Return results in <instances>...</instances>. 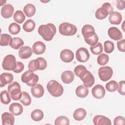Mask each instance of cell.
Instances as JSON below:
<instances>
[{
  "mask_svg": "<svg viewBox=\"0 0 125 125\" xmlns=\"http://www.w3.org/2000/svg\"><path fill=\"white\" fill-rule=\"evenodd\" d=\"M9 111L15 116L21 115L23 112L22 106L18 103H12L9 107Z\"/></svg>",
  "mask_w": 125,
  "mask_h": 125,
  "instance_id": "obj_23",
  "label": "cell"
},
{
  "mask_svg": "<svg viewBox=\"0 0 125 125\" xmlns=\"http://www.w3.org/2000/svg\"><path fill=\"white\" fill-rule=\"evenodd\" d=\"M14 21L18 23H22L25 19V16L23 12L21 10H17L13 15Z\"/></svg>",
  "mask_w": 125,
  "mask_h": 125,
  "instance_id": "obj_33",
  "label": "cell"
},
{
  "mask_svg": "<svg viewBox=\"0 0 125 125\" xmlns=\"http://www.w3.org/2000/svg\"><path fill=\"white\" fill-rule=\"evenodd\" d=\"M24 44L23 41L19 37H14L12 38L11 43H10V46L15 49H18L21 48Z\"/></svg>",
  "mask_w": 125,
  "mask_h": 125,
  "instance_id": "obj_29",
  "label": "cell"
},
{
  "mask_svg": "<svg viewBox=\"0 0 125 125\" xmlns=\"http://www.w3.org/2000/svg\"><path fill=\"white\" fill-rule=\"evenodd\" d=\"M12 38L11 36L7 34H1L0 37V45L1 46L10 45Z\"/></svg>",
  "mask_w": 125,
  "mask_h": 125,
  "instance_id": "obj_32",
  "label": "cell"
},
{
  "mask_svg": "<svg viewBox=\"0 0 125 125\" xmlns=\"http://www.w3.org/2000/svg\"><path fill=\"white\" fill-rule=\"evenodd\" d=\"M93 122L95 125H111V120L107 117L98 115H96L93 119Z\"/></svg>",
  "mask_w": 125,
  "mask_h": 125,
  "instance_id": "obj_16",
  "label": "cell"
},
{
  "mask_svg": "<svg viewBox=\"0 0 125 125\" xmlns=\"http://www.w3.org/2000/svg\"><path fill=\"white\" fill-rule=\"evenodd\" d=\"M38 33L46 41H51L56 33V28L54 24L48 23L39 26L38 29Z\"/></svg>",
  "mask_w": 125,
  "mask_h": 125,
  "instance_id": "obj_1",
  "label": "cell"
},
{
  "mask_svg": "<svg viewBox=\"0 0 125 125\" xmlns=\"http://www.w3.org/2000/svg\"><path fill=\"white\" fill-rule=\"evenodd\" d=\"M114 49V44L110 41H106L104 42V50L106 53H112Z\"/></svg>",
  "mask_w": 125,
  "mask_h": 125,
  "instance_id": "obj_41",
  "label": "cell"
},
{
  "mask_svg": "<svg viewBox=\"0 0 125 125\" xmlns=\"http://www.w3.org/2000/svg\"><path fill=\"white\" fill-rule=\"evenodd\" d=\"M47 65V62L44 58L38 57L36 60H33L29 62L28 68L29 70L34 72L38 70H44L46 68Z\"/></svg>",
  "mask_w": 125,
  "mask_h": 125,
  "instance_id": "obj_3",
  "label": "cell"
},
{
  "mask_svg": "<svg viewBox=\"0 0 125 125\" xmlns=\"http://www.w3.org/2000/svg\"><path fill=\"white\" fill-rule=\"evenodd\" d=\"M21 80L27 85L32 86L37 84L39 81V77L37 74H34L33 71L29 70L22 74Z\"/></svg>",
  "mask_w": 125,
  "mask_h": 125,
  "instance_id": "obj_7",
  "label": "cell"
},
{
  "mask_svg": "<svg viewBox=\"0 0 125 125\" xmlns=\"http://www.w3.org/2000/svg\"><path fill=\"white\" fill-rule=\"evenodd\" d=\"M89 93L88 89L83 85H79L76 89L75 93L76 95L81 98L86 97Z\"/></svg>",
  "mask_w": 125,
  "mask_h": 125,
  "instance_id": "obj_26",
  "label": "cell"
},
{
  "mask_svg": "<svg viewBox=\"0 0 125 125\" xmlns=\"http://www.w3.org/2000/svg\"><path fill=\"white\" fill-rule=\"evenodd\" d=\"M90 49L91 52L96 55L100 54L103 51V47L101 42H98L95 45L91 46Z\"/></svg>",
  "mask_w": 125,
  "mask_h": 125,
  "instance_id": "obj_36",
  "label": "cell"
},
{
  "mask_svg": "<svg viewBox=\"0 0 125 125\" xmlns=\"http://www.w3.org/2000/svg\"><path fill=\"white\" fill-rule=\"evenodd\" d=\"M113 73L112 69L108 66H102L98 70L99 77L103 82H106L111 79Z\"/></svg>",
  "mask_w": 125,
  "mask_h": 125,
  "instance_id": "obj_10",
  "label": "cell"
},
{
  "mask_svg": "<svg viewBox=\"0 0 125 125\" xmlns=\"http://www.w3.org/2000/svg\"><path fill=\"white\" fill-rule=\"evenodd\" d=\"M74 55L73 52L69 49H65L62 50L60 53V58L64 62H70L73 60Z\"/></svg>",
  "mask_w": 125,
  "mask_h": 125,
  "instance_id": "obj_15",
  "label": "cell"
},
{
  "mask_svg": "<svg viewBox=\"0 0 125 125\" xmlns=\"http://www.w3.org/2000/svg\"><path fill=\"white\" fill-rule=\"evenodd\" d=\"M46 49V46L44 43L41 41H38L34 43L32 46V50L34 54L40 55L43 54Z\"/></svg>",
  "mask_w": 125,
  "mask_h": 125,
  "instance_id": "obj_21",
  "label": "cell"
},
{
  "mask_svg": "<svg viewBox=\"0 0 125 125\" xmlns=\"http://www.w3.org/2000/svg\"><path fill=\"white\" fill-rule=\"evenodd\" d=\"M59 31L60 33L63 36H70L74 35L76 33L77 28L74 24L65 22L62 23L59 25Z\"/></svg>",
  "mask_w": 125,
  "mask_h": 125,
  "instance_id": "obj_6",
  "label": "cell"
},
{
  "mask_svg": "<svg viewBox=\"0 0 125 125\" xmlns=\"http://www.w3.org/2000/svg\"><path fill=\"white\" fill-rule=\"evenodd\" d=\"M78 77L81 79L83 83V85L86 87H90L94 83V77L86 68L83 70L79 74Z\"/></svg>",
  "mask_w": 125,
  "mask_h": 125,
  "instance_id": "obj_8",
  "label": "cell"
},
{
  "mask_svg": "<svg viewBox=\"0 0 125 125\" xmlns=\"http://www.w3.org/2000/svg\"><path fill=\"white\" fill-rule=\"evenodd\" d=\"M31 117L32 119L34 121H40L42 119L43 117V113L40 109H35L31 112Z\"/></svg>",
  "mask_w": 125,
  "mask_h": 125,
  "instance_id": "obj_31",
  "label": "cell"
},
{
  "mask_svg": "<svg viewBox=\"0 0 125 125\" xmlns=\"http://www.w3.org/2000/svg\"><path fill=\"white\" fill-rule=\"evenodd\" d=\"M9 93L6 90L2 91L0 92V101L4 104H8L11 102V97Z\"/></svg>",
  "mask_w": 125,
  "mask_h": 125,
  "instance_id": "obj_35",
  "label": "cell"
},
{
  "mask_svg": "<svg viewBox=\"0 0 125 125\" xmlns=\"http://www.w3.org/2000/svg\"><path fill=\"white\" fill-rule=\"evenodd\" d=\"M31 92L32 95L37 98L42 97L44 93V90L41 84L37 83L31 87Z\"/></svg>",
  "mask_w": 125,
  "mask_h": 125,
  "instance_id": "obj_19",
  "label": "cell"
},
{
  "mask_svg": "<svg viewBox=\"0 0 125 125\" xmlns=\"http://www.w3.org/2000/svg\"><path fill=\"white\" fill-rule=\"evenodd\" d=\"M97 61L99 65H104L108 62L109 57L108 55L104 53H102L98 56Z\"/></svg>",
  "mask_w": 125,
  "mask_h": 125,
  "instance_id": "obj_40",
  "label": "cell"
},
{
  "mask_svg": "<svg viewBox=\"0 0 125 125\" xmlns=\"http://www.w3.org/2000/svg\"><path fill=\"white\" fill-rule=\"evenodd\" d=\"M24 68V64L21 62H17L16 67L13 71L16 73H19L21 71H22Z\"/></svg>",
  "mask_w": 125,
  "mask_h": 125,
  "instance_id": "obj_44",
  "label": "cell"
},
{
  "mask_svg": "<svg viewBox=\"0 0 125 125\" xmlns=\"http://www.w3.org/2000/svg\"><path fill=\"white\" fill-rule=\"evenodd\" d=\"M108 20L112 24H119L122 21V16L119 12L113 11L109 14Z\"/></svg>",
  "mask_w": 125,
  "mask_h": 125,
  "instance_id": "obj_22",
  "label": "cell"
},
{
  "mask_svg": "<svg viewBox=\"0 0 125 125\" xmlns=\"http://www.w3.org/2000/svg\"><path fill=\"white\" fill-rule=\"evenodd\" d=\"M1 121L3 125H13L14 124L15 118L11 113L4 112L1 115Z\"/></svg>",
  "mask_w": 125,
  "mask_h": 125,
  "instance_id": "obj_24",
  "label": "cell"
},
{
  "mask_svg": "<svg viewBox=\"0 0 125 125\" xmlns=\"http://www.w3.org/2000/svg\"><path fill=\"white\" fill-rule=\"evenodd\" d=\"M125 40L122 39L119 41H118L117 43V47L118 50L124 52L125 51Z\"/></svg>",
  "mask_w": 125,
  "mask_h": 125,
  "instance_id": "obj_45",
  "label": "cell"
},
{
  "mask_svg": "<svg viewBox=\"0 0 125 125\" xmlns=\"http://www.w3.org/2000/svg\"><path fill=\"white\" fill-rule=\"evenodd\" d=\"M125 2L124 0H116V7L119 10H123L125 8Z\"/></svg>",
  "mask_w": 125,
  "mask_h": 125,
  "instance_id": "obj_46",
  "label": "cell"
},
{
  "mask_svg": "<svg viewBox=\"0 0 125 125\" xmlns=\"http://www.w3.org/2000/svg\"><path fill=\"white\" fill-rule=\"evenodd\" d=\"M118 92L122 95H125V81L123 80L119 82L118 87Z\"/></svg>",
  "mask_w": 125,
  "mask_h": 125,
  "instance_id": "obj_42",
  "label": "cell"
},
{
  "mask_svg": "<svg viewBox=\"0 0 125 125\" xmlns=\"http://www.w3.org/2000/svg\"><path fill=\"white\" fill-rule=\"evenodd\" d=\"M90 55L88 50L84 47L78 49L76 52V58L78 61L82 62H87L89 59Z\"/></svg>",
  "mask_w": 125,
  "mask_h": 125,
  "instance_id": "obj_12",
  "label": "cell"
},
{
  "mask_svg": "<svg viewBox=\"0 0 125 125\" xmlns=\"http://www.w3.org/2000/svg\"><path fill=\"white\" fill-rule=\"evenodd\" d=\"M46 87L49 93L55 97L61 96L63 92L62 86L57 81L54 80L50 81L47 83Z\"/></svg>",
  "mask_w": 125,
  "mask_h": 125,
  "instance_id": "obj_2",
  "label": "cell"
},
{
  "mask_svg": "<svg viewBox=\"0 0 125 125\" xmlns=\"http://www.w3.org/2000/svg\"><path fill=\"white\" fill-rule=\"evenodd\" d=\"M14 79L13 75L10 73L4 72L0 75V86L2 87L6 84L11 83Z\"/></svg>",
  "mask_w": 125,
  "mask_h": 125,
  "instance_id": "obj_20",
  "label": "cell"
},
{
  "mask_svg": "<svg viewBox=\"0 0 125 125\" xmlns=\"http://www.w3.org/2000/svg\"><path fill=\"white\" fill-rule=\"evenodd\" d=\"M83 35L86 43L91 46L95 45L98 42L99 38L96 34L95 30L86 32L83 34Z\"/></svg>",
  "mask_w": 125,
  "mask_h": 125,
  "instance_id": "obj_11",
  "label": "cell"
},
{
  "mask_svg": "<svg viewBox=\"0 0 125 125\" xmlns=\"http://www.w3.org/2000/svg\"><path fill=\"white\" fill-rule=\"evenodd\" d=\"M21 30V26L15 22L11 23L8 28V31L12 35L18 34Z\"/></svg>",
  "mask_w": 125,
  "mask_h": 125,
  "instance_id": "obj_38",
  "label": "cell"
},
{
  "mask_svg": "<svg viewBox=\"0 0 125 125\" xmlns=\"http://www.w3.org/2000/svg\"><path fill=\"white\" fill-rule=\"evenodd\" d=\"M8 92L12 99L18 101L21 99L22 96L20 84L17 82H13L10 83L7 87Z\"/></svg>",
  "mask_w": 125,
  "mask_h": 125,
  "instance_id": "obj_4",
  "label": "cell"
},
{
  "mask_svg": "<svg viewBox=\"0 0 125 125\" xmlns=\"http://www.w3.org/2000/svg\"><path fill=\"white\" fill-rule=\"evenodd\" d=\"M14 9L10 4L4 5L1 8L0 14L2 17L5 19H8L12 17L13 14Z\"/></svg>",
  "mask_w": 125,
  "mask_h": 125,
  "instance_id": "obj_14",
  "label": "cell"
},
{
  "mask_svg": "<svg viewBox=\"0 0 125 125\" xmlns=\"http://www.w3.org/2000/svg\"><path fill=\"white\" fill-rule=\"evenodd\" d=\"M91 92L95 98L101 99L104 97L105 94V90L102 85L98 84L92 88Z\"/></svg>",
  "mask_w": 125,
  "mask_h": 125,
  "instance_id": "obj_13",
  "label": "cell"
},
{
  "mask_svg": "<svg viewBox=\"0 0 125 125\" xmlns=\"http://www.w3.org/2000/svg\"><path fill=\"white\" fill-rule=\"evenodd\" d=\"M74 74L70 70H66L63 72L61 75V80L64 83H70L73 82L74 79Z\"/></svg>",
  "mask_w": 125,
  "mask_h": 125,
  "instance_id": "obj_25",
  "label": "cell"
},
{
  "mask_svg": "<svg viewBox=\"0 0 125 125\" xmlns=\"http://www.w3.org/2000/svg\"><path fill=\"white\" fill-rule=\"evenodd\" d=\"M17 62L16 58L11 54L6 55L3 59L2 62V66L5 70L13 71L16 67Z\"/></svg>",
  "mask_w": 125,
  "mask_h": 125,
  "instance_id": "obj_9",
  "label": "cell"
},
{
  "mask_svg": "<svg viewBox=\"0 0 125 125\" xmlns=\"http://www.w3.org/2000/svg\"><path fill=\"white\" fill-rule=\"evenodd\" d=\"M108 36L112 40L118 41L123 38V35L120 30L116 27H111L108 29Z\"/></svg>",
  "mask_w": 125,
  "mask_h": 125,
  "instance_id": "obj_17",
  "label": "cell"
},
{
  "mask_svg": "<svg viewBox=\"0 0 125 125\" xmlns=\"http://www.w3.org/2000/svg\"><path fill=\"white\" fill-rule=\"evenodd\" d=\"M114 125H124L125 124V119L124 117L118 116L114 120Z\"/></svg>",
  "mask_w": 125,
  "mask_h": 125,
  "instance_id": "obj_43",
  "label": "cell"
},
{
  "mask_svg": "<svg viewBox=\"0 0 125 125\" xmlns=\"http://www.w3.org/2000/svg\"><path fill=\"white\" fill-rule=\"evenodd\" d=\"M20 102L24 106H28L31 103V98L29 94L26 91L22 92V96Z\"/></svg>",
  "mask_w": 125,
  "mask_h": 125,
  "instance_id": "obj_34",
  "label": "cell"
},
{
  "mask_svg": "<svg viewBox=\"0 0 125 125\" xmlns=\"http://www.w3.org/2000/svg\"><path fill=\"white\" fill-rule=\"evenodd\" d=\"M36 26L35 22L31 19L27 20L22 26L23 30L26 32H31L34 30Z\"/></svg>",
  "mask_w": 125,
  "mask_h": 125,
  "instance_id": "obj_30",
  "label": "cell"
},
{
  "mask_svg": "<svg viewBox=\"0 0 125 125\" xmlns=\"http://www.w3.org/2000/svg\"><path fill=\"white\" fill-rule=\"evenodd\" d=\"M54 124L55 125H68L69 124V120L64 116H59L55 119Z\"/></svg>",
  "mask_w": 125,
  "mask_h": 125,
  "instance_id": "obj_39",
  "label": "cell"
},
{
  "mask_svg": "<svg viewBox=\"0 0 125 125\" xmlns=\"http://www.w3.org/2000/svg\"><path fill=\"white\" fill-rule=\"evenodd\" d=\"M33 53L31 48L28 46H22L19 51V56L21 59L25 60L30 58Z\"/></svg>",
  "mask_w": 125,
  "mask_h": 125,
  "instance_id": "obj_18",
  "label": "cell"
},
{
  "mask_svg": "<svg viewBox=\"0 0 125 125\" xmlns=\"http://www.w3.org/2000/svg\"><path fill=\"white\" fill-rule=\"evenodd\" d=\"M23 12L28 17H31L36 13L35 6L31 3L27 4L23 8Z\"/></svg>",
  "mask_w": 125,
  "mask_h": 125,
  "instance_id": "obj_28",
  "label": "cell"
},
{
  "mask_svg": "<svg viewBox=\"0 0 125 125\" xmlns=\"http://www.w3.org/2000/svg\"><path fill=\"white\" fill-rule=\"evenodd\" d=\"M113 8L109 2L104 3L102 7L99 8L95 12V17L98 20H103L112 12Z\"/></svg>",
  "mask_w": 125,
  "mask_h": 125,
  "instance_id": "obj_5",
  "label": "cell"
},
{
  "mask_svg": "<svg viewBox=\"0 0 125 125\" xmlns=\"http://www.w3.org/2000/svg\"><path fill=\"white\" fill-rule=\"evenodd\" d=\"M118 83L115 81L112 80L105 84L106 89L109 92H114L118 89Z\"/></svg>",
  "mask_w": 125,
  "mask_h": 125,
  "instance_id": "obj_37",
  "label": "cell"
},
{
  "mask_svg": "<svg viewBox=\"0 0 125 125\" xmlns=\"http://www.w3.org/2000/svg\"><path fill=\"white\" fill-rule=\"evenodd\" d=\"M86 115V110L82 108H79L76 109L73 114V118L76 121H82L84 119Z\"/></svg>",
  "mask_w": 125,
  "mask_h": 125,
  "instance_id": "obj_27",
  "label": "cell"
}]
</instances>
